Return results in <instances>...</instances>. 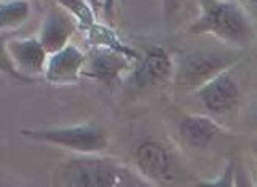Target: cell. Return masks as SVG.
Segmentation results:
<instances>
[{
    "mask_svg": "<svg viewBox=\"0 0 257 187\" xmlns=\"http://www.w3.org/2000/svg\"><path fill=\"white\" fill-rule=\"evenodd\" d=\"M55 185L70 187H141L150 185L139 173L107 157L72 158L63 163L53 177Z\"/></svg>",
    "mask_w": 257,
    "mask_h": 187,
    "instance_id": "1",
    "label": "cell"
},
{
    "mask_svg": "<svg viewBox=\"0 0 257 187\" xmlns=\"http://www.w3.org/2000/svg\"><path fill=\"white\" fill-rule=\"evenodd\" d=\"M201 13L189 32L214 35L225 43L247 47L254 40V26L246 10L233 0H200Z\"/></svg>",
    "mask_w": 257,
    "mask_h": 187,
    "instance_id": "2",
    "label": "cell"
},
{
    "mask_svg": "<svg viewBox=\"0 0 257 187\" xmlns=\"http://www.w3.org/2000/svg\"><path fill=\"white\" fill-rule=\"evenodd\" d=\"M241 59V53L214 51V50H190L182 51L174 61L176 85L182 90L197 91L208 80L222 70L230 69Z\"/></svg>",
    "mask_w": 257,
    "mask_h": 187,
    "instance_id": "3",
    "label": "cell"
},
{
    "mask_svg": "<svg viewBox=\"0 0 257 187\" xmlns=\"http://www.w3.org/2000/svg\"><path fill=\"white\" fill-rule=\"evenodd\" d=\"M24 138L37 142L59 146L80 154H97L109 147L105 131L96 125H75L67 128H51V130H21Z\"/></svg>",
    "mask_w": 257,
    "mask_h": 187,
    "instance_id": "4",
    "label": "cell"
},
{
    "mask_svg": "<svg viewBox=\"0 0 257 187\" xmlns=\"http://www.w3.org/2000/svg\"><path fill=\"white\" fill-rule=\"evenodd\" d=\"M133 157L138 173L150 185H166L174 181V158L160 141H143L135 149Z\"/></svg>",
    "mask_w": 257,
    "mask_h": 187,
    "instance_id": "5",
    "label": "cell"
},
{
    "mask_svg": "<svg viewBox=\"0 0 257 187\" xmlns=\"http://www.w3.org/2000/svg\"><path fill=\"white\" fill-rule=\"evenodd\" d=\"M195 96L208 112L214 115H225L232 112L241 101L240 85L235 80L232 70H222L216 77L203 83Z\"/></svg>",
    "mask_w": 257,
    "mask_h": 187,
    "instance_id": "6",
    "label": "cell"
},
{
    "mask_svg": "<svg viewBox=\"0 0 257 187\" xmlns=\"http://www.w3.org/2000/svg\"><path fill=\"white\" fill-rule=\"evenodd\" d=\"M174 74V59L163 47H150L133 69V83L139 90L168 82Z\"/></svg>",
    "mask_w": 257,
    "mask_h": 187,
    "instance_id": "7",
    "label": "cell"
},
{
    "mask_svg": "<svg viewBox=\"0 0 257 187\" xmlns=\"http://www.w3.org/2000/svg\"><path fill=\"white\" fill-rule=\"evenodd\" d=\"M133 59L104 47H91L86 53L82 77L102 83H113L133 66Z\"/></svg>",
    "mask_w": 257,
    "mask_h": 187,
    "instance_id": "8",
    "label": "cell"
},
{
    "mask_svg": "<svg viewBox=\"0 0 257 187\" xmlns=\"http://www.w3.org/2000/svg\"><path fill=\"white\" fill-rule=\"evenodd\" d=\"M77 31L78 28L75 18L59 4H55L50 7V10L43 18L37 39L42 43L43 50L51 55V53H56L61 48H64Z\"/></svg>",
    "mask_w": 257,
    "mask_h": 187,
    "instance_id": "9",
    "label": "cell"
},
{
    "mask_svg": "<svg viewBox=\"0 0 257 187\" xmlns=\"http://www.w3.org/2000/svg\"><path fill=\"white\" fill-rule=\"evenodd\" d=\"M86 53L67 43L64 48L48 55L43 77L51 85H74L82 77Z\"/></svg>",
    "mask_w": 257,
    "mask_h": 187,
    "instance_id": "10",
    "label": "cell"
},
{
    "mask_svg": "<svg viewBox=\"0 0 257 187\" xmlns=\"http://www.w3.org/2000/svg\"><path fill=\"white\" fill-rule=\"evenodd\" d=\"M7 53L12 64L21 75L35 82V77L43 75L48 59V53L43 50L37 37L8 39Z\"/></svg>",
    "mask_w": 257,
    "mask_h": 187,
    "instance_id": "11",
    "label": "cell"
},
{
    "mask_svg": "<svg viewBox=\"0 0 257 187\" xmlns=\"http://www.w3.org/2000/svg\"><path fill=\"white\" fill-rule=\"evenodd\" d=\"M220 131V125L206 115H184L179 122V135L192 149H206Z\"/></svg>",
    "mask_w": 257,
    "mask_h": 187,
    "instance_id": "12",
    "label": "cell"
},
{
    "mask_svg": "<svg viewBox=\"0 0 257 187\" xmlns=\"http://www.w3.org/2000/svg\"><path fill=\"white\" fill-rule=\"evenodd\" d=\"M85 35H86V43L90 47H104V48L113 50V51L128 56L135 62H138L141 59V56H143V53L135 50L133 47H130L128 43L123 42L107 24H101L96 21L91 28L85 32Z\"/></svg>",
    "mask_w": 257,
    "mask_h": 187,
    "instance_id": "13",
    "label": "cell"
},
{
    "mask_svg": "<svg viewBox=\"0 0 257 187\" xmlns=\"http://www.w3.org/2000/svg\"><path fill=\"white\" fill-rule=\"evenodd\" d=\"M29 0H0V31L18 29L29 20Z\"/></svg>",
    "mask_w": 257,
    "mask_h": 187,
    "instance_id": "14",
    "label": "cell"
},
{
    "mask_svg": "<svg viewBox=\"0 0 257 187\" xmlns=\"http://www.w3.org/2000/svg\"><path fill=\"white\" fill-rule=\"evenodd\" d=\"M56 4L66 8L75 18L77 28L83 34L96 23V13L88 0H56Z\"/></svg>",
    "mask_w": 257,
    "mask_h": 187,
    "instance_id": "15",
    "label": "cell"
},
{
    "mask_svg": "<svg viewBox=\"0 0 257 187\" xmlns=\"http://www.w3.org/2000/svg\"><path fill=\"white\" fill-rule=\"evenodd\" d=\"M10 37H5V35H0V72L7 74L8 77H12L15 80H20V82H24V83H32L34 80L28 78L21 75L18 70L15 69V66L12 64L10 58H8V53H7V40Z\"/></svg>",
    "mask_w": 257,
    "mask_h": 187,
    "instance_id": "16",
    "label": "cell"
},
{
    "mask_svg": "<svg viewBox=\"0 0 257 187\" xmlns=\"http://www.w3.org/2000/svg\"><path fill=\"white\" fill-rule=\"evenodd\" d=\"M232 177H233V165H228L224 176L220 177V181L216 182H201L200 185H232Z\"/></svg>",
    "mask_w": 257,
    "mask_h": 187,
    "instance_id": "17",
    "label": "cell"
},
{
    "mask_svg": "<svg viewBox=\"0 0 257 187\" xmlns=\"http://www.w3.org/2000/svg\"><path fill=\"white\" fill-rule=\"evenodd\" d=\"M102 12H104V16L107 18V21L110 23L113 20V12H115V0H102Z\"/></svg>",
    "mask_w": 257,
    "mask_h": 187,
    "instance_id": "18",
    "label": "cell"
},
{
    "mask_svg": "<svg viewBox=\"0 0 257 187\" xmlns=\"http://www.w3.org/2000/svg\"><path fill=\"white\" fill-rule=\"evenodd\" d=\"M88 2H90V5H91V8L94 10V13L99 10V8L102 7V4H101V0H88Z\"/></svg>",
    "mask_w": 257,
    "mask_h": 187,
    "instance_id": "19",
    "label": "cell"
},
{
    "mask_svg": "<svg viewBox=\"0 0 257 187\" xmlns=\"http://www.w3.org/2000/svg\"><path fill=\"white\" fill-rule=\"evenodd\" d=\"M246 2H247V4H251L252 7L255 5V0H246Z\"/></svg>",
    "mask_w": 257,
    "mask_h": 187,
    "instance_id": "20",
    "label": "cell"
}]
</instances>
